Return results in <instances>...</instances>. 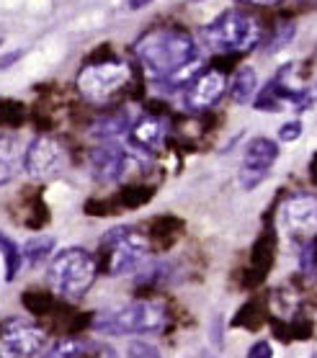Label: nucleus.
Masks as SVG:
<instances>
[{"instance_id":"obj_28","label":"nucleus","mask_w":317,"mask_h":358,"mask_svg":"<svg viewBox=\"0 0 317 358\" xmlns=\"http://www.w3.org/2000/svg\"><path fill=\"white\" fill-rule=\"evenodd\" d=\"M302 137V122L300 119H292V122H286L281 129H279V139L281 142H297Z\"/></svg>"},{"instance_id":"obj_9","label":"nucleus","mask_w":317,"mask_h":358,"mask_svg":"<svg viewBox=\"0 0 317 358\" xmlns=\"http://www.w3.org/2000/svg\"><path fill=\"white\" fill-rule=\"evenodd\" d=\"M24 168L26 173L36 180H49L59 176L67 168V152L57 139L52 137H34L31 145L24 152Z\"/></svg>"},{"instance_id":"obj_7","label":"nucleus","mask_w":317,"mask_h":358,"mask_svg":"<svg viewBox=\"0 0 317 358\" xmlns=\"http://www.w3.org/2000/svg\"><path fill=\"white\" fill-rule=\"evenodd\" d=\"M47 343V335L29 320L10 317L0 322V358H31Z\"/></svg>"},{"instance_id":"obj_34","label":"nucleus","mask_w":317,"mask_h":358,"mask_svg":"<svg viewBox=\"0 0 317 358\" xmlns=\"http://www.w3.org/2000/svg\"><path fill=\"white\" fill-rule=\"evenodd\" d=\"M304 3H307V0H304Z\"/></svg>"},{"instance_id":"obj_5","label":"nucleus","mask_w":317,"mask_h":358,"mask_svg":"<svg viewBox=\"0 0 317 358\" xmlns=\"http://www.w3.org/2000/svg\"><path fill=\"white\" fill-rule=\"evenodd\" d=\"M150 252V240L134 227H116L101 240V258L98 266L108 276H124L147 261Z\"/></svg>"},{"instance_id":"obj_21","label":"nucleus","mask_w":317,"mask_h":358,"mask_svg":"<svg viewBox=\"0 0 317 358\" xmlns=\"http://www.w3.org/2000/svg\"><path fill=\"white\" fill-rule=\"evenodd\" d=\"M294 34H297V26L294 24H279L274 29V34H271V39L266 41V55H274L279 49H284L294 39Z\"/></svg>"},{"instance_id":"obj_24","label":"nucleus","mask_w":317,"mask_h":358,"mask_svg":"<svg viewBox=\"0 0 317 358\" xmlns=\"http://www.w3.org/2000/svg\"><path fill=\"white\" fill-rule=\"evenodd\" d=\"M150 196H153V191L150 188H142V186H129L122 191V203L124 206H139V203L150 201Z\"/></svg>"},{"instance_id":"obj_2","label":"nucleus","mask_w":317,"mask_h":358,"mask_svg":"<svg viewBox=\"0 0 317 358\" xmlns=\"http://www.w3.org/2000/svg\"><path fill=\"white\" fill-rule=\"evenodd\" d=\"M263 29L251 13L230 8L202 29L204 47L217 55H235V52H251L260 44Z\"/></svg>"},{"instance_id":"obj_11","label":"nucleus","mask_w":317,"mask_h":358,"mask_svg":"<svg viewBox=\"0 0 317 358\" xmlns=\"http://www.w3.org/2000/svg\"><path fill=\"white\" fill-rule=\"evenodd\" d=\"M227 90V78L222 70L217 67H206L196 75L194 80L188 83L183 93H181V103L186 111H194V114H202L206 108H211Z\"/></svg>"},{"instance_id":"obj_33","label":"nucleus","mask_w":317,"mask_h":358,"mask_svg":"<svg viewBox=\"0 0 317 358\" xmlns=\"http://www.w3.org/2000/svg\"><path fill=\"white\" fill-rule=\"evenodd\" d=\"M194 3H199V0H194Z\"/></svg>"},{"instance_id":"obj_6","label":"nucleus","mask_w":317,"mask_h":358,"mask_svg":"<svg viewBox=\"0 0 317 358\" xmlns=\"http://www.w3.org/2000/svg\"><path fill=\"white\" fill-rule=\"evenodd\" d=\"M132 73L129 65L122 59H104V62H90L78 73V90L90 103L104 106L119 90L127 88Z\"/></svg>"},{"instance_id":"obj_13","label":"nucleus","mask_w":317,"mask_h":358,"mask_svg":"<svg viewBox=\"0 0 317 358\" xmlns=\"http://www.w3.org/2000/svg\"><path fill=\"white\" fill-rule=\"evenodd\" d=\"M129 137L139 150H147V152L160 150L165 145V137H168V122L160 116H142L132 124Z\"/></svg>"},{"instance_id":"obj_18","label":"nucleus","mask_w":317,"mask_h":358,"mask_svg":"<svg viewBox=\"0 0 317 358\" xmlns=\"http://www.w3.org/2000/svg\"><path fill=\"white\" fill-rule=\"evenodd\" d=\"M0 252H3V261H6V281H13L21 273V255H24V250L16 245V240H10L8 235L0 232Z\"/></svg>"},{"instance_id":"obj_15","label":"nucleus","mask_w":317,"mask_h":358,"mask_svg":"<svg viewBox=\"0 0 317 358\" xmlns=\"http://www.w3.org/2000/svg\"><path fill=\"white\" fill-rule=\"evenodd\" d=\"M24 168V155L18 150V139L10 134H0V186L16 178Z\"/></svg>"},{"instance_id":"obj_19","label":"nucleus","mask_w":317,"mask_h":358,"mask_svg":"<svg viewBox=\"0 0 317 358\" xmlns=\"http://www.w3.org/2000/svg\"><path fill=\"white\" fill-rule=\"evenodd\" d=\"M52 250H55V237L36 235L24 245V258L29 266H36V263H41L44 258H49Z\"/></svg>"},{"instance_id":"obj_20","label":"nucleus","mask_w":317,"mask_h":358,"mask_svg":"<svg viewBox=\"0 0 317 358\" xmlns=\"http://www.w3.org/2000/svg\"><path fill=\"white\" fill-rule=\"evenodd\" d=\"M83 338H62V341H57L52 348H49V353H44L41 358H80L83 353Z\"/></svg>"},{"instance_id":"obj_22","label":"nucleus","mask_w":317,"mask_h":358,"mask_svg":"<svg viewBox=\"0 0 317 358\" xmlns=\"http://www.w3.org/2000/svg\"><path fill=\"white\" fill-rule=\"evenodd\" d=\"M21 301H24L26 310L34 312V315H47L52 310V304H55V296L44 292H26Z\"/></svg>"},{"instance_id":"obj_10","label":"nucleus","mask_w":317,"mask_h":358,"mask_svg":"<svg viewBox=\"0 0 317 358\" xmlns=\"http://www.w3.org/2000/svg\"><path fill=\"white\" fill-rule=\"evenodd\" d=\"M279 157V145L276 139L269 137H253L245 145L243 152V165H240V186L245 191L258 188L263 180L271 176V168Z\"/></svg>"},{"instance_id":"obj_4","label":"nucleus","mask_w":317,"mask_h":358,"mask_svg":"<svg viewBox=\"0 0 317 358\" xmlns=\"http://www.w3.org/2000/svg\"><path fill=\"white\" fill-rule=\"evenodd\" d=\"M90 325L98 333H111V335H137V333H160L168 325V312L160 301H132L124 304L119 310L111 312H98L93 315Z\"/></svg>"},{"instance_id":"obj_31","label":"nucleus","mask_w":317,"mask_h":358,"mask_svg":"<svg viewBox=\"0 0 317 358\" xmlns=\"http://www.w3.org/2000/svg\"><path fill=\"white\" fill-rule=\"evenodd\" d=\"M237 3H248V6H279L284 0H237Z\"/></svg>"},{"instance_id":"obj_8","label":"nucleus","mask_w":317,"mask_h":358,"mask_svg":"<svg viewBox=\"0 0 317 358\" xmlns=\"http://www.w3.org/2000/svg\"><path fill=\"white\" fill-rule=\"evenodd\" d=\"M281 227L294 243H309L317 237V196L294 194L281 206Z\"/></svg>"},{"instance_id":"obj_27","label":"nucleus","mask_w":317,"mask_h":358,"mask_svg":"<svg viewBox=\"0 0 317 358\" xmlns=\"http://www.w3.org/2000/svg\"><path fill=\"white\" fill-rule=\"evenodd\" d=\"M127 358H160V350L145 341H134L127 348Z\"/></svg>"},{"instance_id":"obj_30","label":"nucleus","mask_w":317,"mask_h":358,"mask_svg":"<svg viewBox=\"0 0 317 358\" xmlns=\"http://www.w3.org/2000/svg\"><path fill=\"white\" fill-rule=\"evenodd\" d=\"M18 59H21V52H8V55H3V57H0V70H8L10 65H13V62H18Z\"/></svg>"},{"instance_id":"obj_25","label":"nucleus","mask_w":317,"mask_h":358,"mask_svg":"<svg viewBox=\"0 0 317 358\" xmlns=\"http://www.w3.org/2000/svg\"><path fill=\"white\" fill-rule=\"evenodd\" d=\"M80 358H119V356H116L114 348H108V345H104V343L85 341V343H83Z\"/></svg>"},{"instance_id":"obj_26","label":"nucleus","mask_w":317,"mask_h":358,"mask_svg":"<svg viewBox=\"0 0 317 358\" xmlns=\"http://www.w3.org/2000/svg\"><path fill=\"white\" fill-rule=\"evenodd\" d=\"M317 106V80H312L309 85H304L300 93V98H297V111H309V108Z\"/></svg>"},{"instance_id":"obj_12","label":"nucleus","mask_w":317,"mask_h":358,"mask_svg":"<svg viewBox=\"0 0 317 358\" xmlns=\"http://www.w3.org/2000/svg\"><path fill=\"white\" fill-rule=\"evenodd\" d=\"M132 168H134V155H132L129 147L119 145V142L98 145L90 152V173L98 183H116Z\"/></svg>"},{"instance_id":"obj_29","label":"nucleus","mask_w":317,"mask_h":358,"mask_svg":"<svg viewBox=\"0 0 317 358\" xmlns=\"http://www.w3.org/2000/svg\"><path fill=\"white\" fill-rule=\"evenodd\" d=\"M248 358H274V348H271V343L269 341L253 343L251 350H248Z\"/></svg>"},{"instance_id":"obj_14","label":"nucleus","mask_w":317,"mask_h":358,"mask_svg":"<svg viewBox=\"0 0 317 358\" xmlns=\"http://www.w3.org/2000/svg\"><path fill=\"white\" fill-rule=\"evenodd\" d=\"M286 106H294V98L276 78H271V80L263 85V90H258V96L253 98V108H255V111L276 114V111H284Z\"/></svg>"},{"instance_id":"obj_23","label":"nucleus","mask_w":317,"mask_h":358,"mask_svg":"<svg viewBox=\"0 0 317 358\" xmlns=\"http://www.w3.org/2000/svg\"><path fill=\"white\" fill-rule=\"evenodd\" d=\"M300 268L307 273V276H317V237L304 243L300 252Z\"/></svg>"},{"instance_id":"obj_16","label":"nucleus","mask_w":317,"mask_h":358,"mask_svg":"<svg viewBox=\"0 0 317 358\" xmlns=\"http://www.w3.org/2000/svg\"><path fill=\"white\" fill-rule=\"evenodd\" d=\"M132 129L129 114L127 111H111V114L98 116L93 127H90V137L93 139H106V142H114L116 137H122Z\"/></svg>"},{"instance_id":"obj_32","label":"nucleus","mask_w":317,"mask_h":358,"mask_svg":"<svg viewBox=\"0 0 317 358\" xmlns=\"http://www.w3.org/2000/svg\"><path fill=\"white\" fill-rule=\"evenodd\" d=\"M153 0H129V10H139V8H145V6H150Z\"/></svg>"},{"instance_id":"obj_17","label":"nucleus","mask_w":317,"mask_h":358,"mask_svg":"<svg viewBox=\"0 0 317 358\" xmlns=\"http://www.w3.org/2000/svg\"><path fill=\"white\" fill-rule=\"evenodd\" d=\"M258 96V75L253 67H240L230 83V98L235 101L237 106H245L251 103L253 98Z\"/></svg>"},{"instance_id":"obj_1","label":"nucleus","mask_w":317,"mask_h":358,"mask_svg":"<svg viewBox=\"0 0 317 358\" xmlns=\"http://www.w3.org/2000/svg\"><path fill=\"white\" fill-rule=\"evenodd\" d=\"M134 57H137L142 73L157 85L176 78L181 70H186L191 62L199 59L196 39L181 26H157L153 31L142 34L134 44Z\"/></svg>"},{"instance_id":"obj_3","label":"nucleus","mask_w":317,"mask_h":358,"mask_svg":"<svg viewBox=\"0 0 317 358\" xmlns=\"http://www.w3.org/2000/svg\"><path fill=\"white\" fill-rule=\"evenodd\" d=\"M98 276V258L85 248H65L49 263L47 278L52 292L65 299H80Z\"/></svg>"}]
</instances>
